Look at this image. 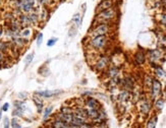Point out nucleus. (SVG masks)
I'll use <instances>...</instances> for the list:
<instances>
[{
  "instance_id": "12",
  "label": "nucleus",
  "mask_w": 166,
  "mask_h": 128,
  "mask_svg": "<svg viewBox=\"0 0 166 128\" xmlns=\"http://www.w3.org/2000/svg\"><path fill=\"white\" fill-rule=\"evenodd\" d=\"M18 18L19 22H21V25H22V28H28V27H31V25H32L28 14H22Z\"/></svg>"
},
{
  "instance_id": "11",
  "label": "nucleus",
  "mask_w": 166,
  "mask_h": 128,
  "mask_svg": "<svg viewBox=\"0 0 166 128\" xmlns=\"http://www.w3.org/2000/svg\"><path fill=\"white\" fill-rule=\"evenodd\" d=\"M134 59L138 65H144L146 63V60H147V56L144 52L140 50L134 55Z\"/></svg>"
},
{
  "instance_id": "38",
  "label": "nucleus",
  "mask_w": 166,
  "mask_h": 128,
  "mask_svg": "<svg viewBox=\"0 0 166 128\" xmlns=\"http://www.w3.org/2000/svg\"><path fill=\"white\" fill-rule=\"evenodd\" d=\"M9 109V104L8 103H4L2 105V107H1V110L3 111V112H6V111H8Z\"/></svg>"
},
{
  "instance_id": "8",
  "label": "nucleus",
  "mask_w": 166,
  "mask_h": 128,
  "mask_svg": "<svg viewBox=\"0 0 166 128\" xmlns=\"http://www.w3.org/2000/svg\"><path fill=\"white\" fill-rule=\"evenodd\" d=\"M146 56L148 57L150 62L157 63V62L162 58V51L160 49H151V50H148Z\"/></svg>"
},
{
  "instance_id": "32",
  "label": "nucleus",
  "mask_w": 166,
  "mask_h": 128,
  "mask_svg": "<svg viewBox=\"0 0 166 128\" xmlns=\"http://www.w3.org/2000/svg\"><path fill=\"white\" fill-rule=\"evenodd\" d=\"M43 38H44V35L43 33H38L37 36H36V43H37V46L40 47L43 43Z\"/></svg>"
},
{
  "instance_id": "23",
  "label": "nucleus",
  "mask_w": 166,
  "mask_h": 128,
  "mask_svg": "<svg viewBox=\"0 0 166 128\" xmlns=\"http://www.w3.org/2000/svg\"><path fill=\"white\" fill-rule=\"evenodd\" d=\"M164 104H165L164 99H162V98H158V99H156V100H155L154 107H155V109H156V110L161 111V110L164 108Z\"/></svg>"
},
{
  "instance_id": "37",
  "label": "nucleus",
  "mask_w": 166,
  "mask_h": 128,
  "mask_svg": "<svg viewBox=\"0 0 166 128\" xmlns=\"http://www.w3.org/2000/svg\"><path fill=\"white\" fill-rule=\"evenodd\" d=\"M18 99L19 100H26V98H28V93H26V91H22V93H19L18 94Z\"/></svg>"
},
{
  "instance_id": "28",
  "label": "nucleus",
  "mask_w": 166,
  "mask_h": 128,
  "mask_svg": "<svg viewBox=\"0 0 166 128\" xmlns=\"http://www.w3.org/2000/svg\"><path fill=\"white\" fill-rule=\"evenodd\" d=\"M52 111H53V106L46 107L44 109V113H43V119L46 120L47 118H49V116H50L52 113Z\"/></svg>"
},
{
  "instance_id": "15",
  "label": "nucleus",
  "mask_w": 166,
  "mask_h": 128,
  "mask_svg": "<svg viewBox=\"0 0 166 128\" xmlns=\"http://www.w3.org/2000/svg\"><path fill=\"white\" fill-rule=\"evenodd\" d=\"M153 78L154 77H152L151 75H149V74H146L144 76V80H143V84H144V87L146 88V91H150L152 83H153Z\"/></svg>"
},
{
  "instance_id": "19",
  "label": "nucleus",
  "mask_w": 166,
  "mask_h": 128,
  "mask_svg": "<svg viewBox=\"0 0 166 128\" xmlns=\"http://www.w3.org/2000/svg\"><path fill=\"white\" fill-rule=\"evenodd\" d=\"M131 99H132V95H131V91H128L123 90L118 95V101H120V102H127V101H129Z\"/></svg>"
},
{
  "instance_id": "34",
  "label": "nucleus",
  "mask_w": 166,
  "mask_h": 128,
  "mask_svg": "<svg viewBox=\"0 0 166 128\" xmlns=\"http://www.w3.org/2000/svg\"><path fill=\"white\" fill-rule=\"evenodd\" d=\"M6 60L7 58L5 56V53L0 52V65H6Z\"/></svg>"
},
{
  "instance_id": "22",
  "label": "nucleus",
  "mask_w": 166,
  "mask_h": 128,
  "mask_svg": "<svg viewBox=\"0 0 166 128\" xmlns=\"http://www.w3.org/2000/svg\"><path fill=\"white\" fill-rule=\"evenodd\" d=\"M85 122H87V120L83 119L81 117H78L77 115L74 114L72 116V120H71V124H74V125H77V126H81L82 124H84Z\"/></svg>"
},
{
  "instance_id": "16",
  "label": "nucleus",
  "mask_w": 166,
  "mask_h": 128,
  "mask_svg": "<svg viewBox=\"0 0 166 128\" xmlns=\"http://www.w3.org/2000/svg\"><path fill=\"white\" fill-rule=\"evenodd\" d=\"M82 21H83V16L81 15L79 12H77V14H75L74 16H72L71 18V24L74 27H75L77 29H79L81 27V24H82Z\"/></svg>"
},
{
  "instance_id": "10",
  "label": "nucleus",
  "mask_w": 166,
  "mask_h": 128,
  "mask_svg": "<svg viewBox=\"0 0 166 128\" xmlns=\"http://www.w3.org/2000/svg\"><path fill=\"white\" fill-rule=\"evenodd\" d=\"M152 109V103L149 100L147 99H144L142 100V103H141V106H140V111L143 115H148L149 112L151 111Z\"/></svg>"
},
{
  "instance_id": "30",
  "label": "nucleus",
  "mask_w": 166,
  "mask_h": 128,
  "mask_svg": "<svg viewBox=\"0 0 166 128\" xmlns=\"http://www.w3.org/2000/svg\"><path fill=\"white\" fill-rule=\"evenodd\" d=\"M24 109H21V108H14V110L12 111V116L13 117H22V114H24Z\"/></svg>"
},
{
  "instance_id": "18",
  "label": "nucleus",
  "mask_w": 166,
  "mask_h": 128,
  "mask_svg": "<svg viewBox=\"0 0 166 128\" xmlns=\"http://www.w3.org/2000/svg\"><path fill=\"white\" fill-rule=\"evenodd\" d=\"M29 15V18L30 21H31V24L32 25H37L39 22H40V17H39V14L38 12H30V14H28Z\"/></svg>"
},
{
  "instance_id": "1",
  "label": "nucleus",
  "mask_w": 166,
  "mask_h": 128,
  "mask_svg": "<svg viewBox=\"0 0 166 128\" xmlns=\"http://www.w3.org/2000/svg\"><path fill=\"white\" fill-rule=\"evenodd\" d=\"M117 16V9L113 5L111 7H109L105 10H102L100 12H97V14L95 16V21L99 22H105V24H111Z\"/></svg>"
},
{
  "instance_id": "31",
  "label": "nucleus",
  "mask_w": 166,
  "mask_h": 128,
  "mask_svg": "<svg viewBox=\"0 0 166 128\" xmlns=\"http://www.w3.org/2000/svg\"><path fill=\"white\" fill-rule=\"evenodd\" d=\"M34 56H35V53H30L26 56L25 58V63H26V66H29L30 64L32 63L33 59H34Z\"/></svg>"
},
{
  "instance_id": "40",
  "label": "nucleus",
  "mask_w": 166,
  "mask_h": 128,
  "mask_svg": "<svg viewBox=\"0 0 166 128\" xmlns=\"http://www.w3.org/2000/svg\"><path fill=\"white\" fill-rule=\"evenodd\" d=\"M92 127H93V124H90L87 122H85L84 124H82V125L79 126V128H92Z\"/></svg>"
},
{
  "instance_id": "33",
  "label": "nucleus",
  "mask_w": 166,
  "mask_h": 128,
  "mask_svg": "<svg viewBox=\"0 0 166 128\" xmlns=\"http://www.w3.org/2000/svg\"><path fill=\"white\" fill-rule=\"evenodd\" d=\"M10 126L12 128H22V126L19 125V123H18V118H15V117H13L11 121H10Z\"/></svg>"
},
{
  "instance_id": "5",
  "label": "nucleus",
  "mask_w": 166,
  "mask_h": 128,
  "mask_svg": "<svg viewBox=\"0 0 166 128\" xmlns=\"http://www.w3.org/2000/svg\"><path fill=\"white\" fill-rule=\"evenodd\" d=\"M109 63H110V58H109V56H107V55H101L95 63V70L98 72L105 70L108 67Z\"/></svg>"
},
{
  "instance_id": "42",
  "label": "nucleus",
  "mask_w": 166,
  "mask_h": 128,
  "mask_svg": "<svg viewBox=\"0 0 166 128\" xmlns=\"http://www.w3.org/2000/svg\"><path fill=\"white\" fill-rule=\"evenodd\" d=\"M2 112H3V111L0 110V120H1V117H2Z\"/></svg>"
},
{
  "instance_id": "39",
  "label": "nucleus",
  "mask_w": 166,
  "mask_h": 128,
  "mask_svg": "<svg viewBox=\"0 0 166 128\" xmlns=\"http://www.w3.org/2000/svg\"><path fill=\"white\" fill-rule=\"evenodd\" d=\"M161 2V8L164 12H166V0H160Z\"/></svg>"
},
{
  "instance_id": "20",
  "label": "nucleus",
  "mask_w": 166,
  "mask_h": 128,
  "mask_svg": "<svg viewBox=\"0 0 166 128\" xmlns=\"http://www.w3.org/2000/svg\"><path fill=\"white\" fill-rule=\"evenodd\" d=\"M99 111L100 110H98V109H91V108H87V112H88V118L89 119H91V120H96V119H98V117H99Z\"/></svg>"
},
{
  "instance_id": "44",
  "label": "nucleus",
  "mask_w": 166,
  "mask_h": 128,
  "mask_svg": "<svg viewBox=\"0 0 166 128\" xmlns=\"http://www.w3.org/2000/svg\"><path fill=\"white\" fill-rule=\"evenodd\" d=\"M54 1H57V0H54Z\"/></svg>"
},
{
  "instance_id": "14",
  "label": "nucleus",
  "mask_w": 166,
  "mask_h": 128,
  "mask_svg": "<svg viewBox=\"0 0 166 128\" xmlns=\"http://www.w3.org/2000/svg\"><path fill=\"white\" fill-rule=\"evenodd\" d=\"M33 101L37 107V110H38V113H42L43 112V109H44V103H43V100L42 98H40L39 96L34 94V97H33Z\"/></svg>"
},
{
  "instance_id": "36",
  "label": "nucleus",
  "mask_w": 166,
  "mask_h": 128,
  "mask_svg": "<svg viewBox=\"0 0 166 128\" xmlns=\"http://www.w3.org/2000/svg\"><path fill=\"white\" fill-rule=\"evenodd\" d=\"M3 128H10V121H9L8 117H5L3 119Z\"/></svg>"
},
{
  "instance_id": "6",
  "label": "nucleus",
  "mask_w": 166,
  "mask_h": 128,
  "mask_svg": "<svg viewBox=\"0 0 166 128\" xmlns=\"http://www.w3.org/2000/svg\"><path fill=\"white\" fill-rule=\"evenodd\" d=\"M135 83H136V80L134 78V76H132V75H127L124 78L121 80L120 85L123 87V90L132 91H134V88H135Z\"/></svg>"
},
{
  "instance_id": "17",
  "label": "nucleus",
  "mask_w": 166,
  "mask_h": 128,
  "mask_svg": "<svg viewBox=\"0 0 166 128\" xmlns=\"http://www.w3.org/2000/svg\"><path fill=\"white\" fill-rule=\"evenodd\" d=\"M52 128H68V124L65 123L64 121H62L60 119H57L55 118L54 121L51 122Z\"/></svg>"
},
{
  "instance_id": "3",
  "label": "nucleus",
  "mask_w": 166,
  "mask_h": 128,
  "mask_svg": "<svg viewBox=\"0 0 166 128\" xmlns=\"http://www.w3.org/2000/svg\"><path fill=\"white\" fill-rule=\"evenodd\" d=\"M111 32V24H105V22H99L97 25H93L92 29H90V36L91 37H97V36H108Z\"/></svg>"
},
{
  "instance_id": "43",
  "label": "nucleus",
  "mask_w": 166,
  "mask_h": 128,
  "mask_svg": "<svg viewBox=\"0 0 166 128\" xmlns=\"http://www.w3.org/2000/svg\"><path fill=\"white\" fill-rule=\"evenodd\" d=\"M2 3H3V0H0V6L2 5Z\"/></svg>"
},
{
  "instance_id": "26",
  "label": "nucleus",
  "mask_w": 166,
  "mask_h": 128,
  "mask_svg": "<svg viewBox=\"0 0 166 128\" xmlns=\"http://www.w3.org/2000/svg\"><path fill=\"white\" fill-rule=\"evenodd\" d=\"M158 21H159V24L166 28V12L162 11L161 14H158Z\"/></svg>"
},
{
  "instance_id": "9",
  "label": "nucleus",
  "mask_w": 166,
  "mask_h": 128,
  "mask_svg": "<svg viewBox=\"0 0 166 128\" xmlns=\"http://www.w3.org/2000/svg\"><path fill=\"white\" fill-rule=\"evenodd\" d=\"M84 106L87 107L88 109L89 108H91V109H98V110L101 109V104L99 103V101L97 99H95V98L91 97V96L85 98Z\"/></svg>"
},
{
  "instance_id": "35",
  "label": "nucleus",
  "mask_w": 166,
  "mask_h": 128,
  "mask_svg": "<svg viewBox=\"0 0 166 128\" xmlns=\"http://www.w3.org/2000/svg\"><path fill=\"white\" fill-rule=\"evenodd\" d=\"M58 41V38H51L47 41V46L48 47H53Z\"/></svg>"
},
{
  "instance_id": "25",
  "label": "nucleus",
  "mask_w": 166,
  "mask_h": 128,
  "mask_svg": "<svg viewBox=\"0 0 166 128\" xmlns=\"http://www.w3.org/2000/svg\"><path fill=\"white\" fill-rule=\"evenodd\" d=\"M157 122H158V117L156 116V115H154V116H152L150 119H149L147 123V128H156Z\"/></svg>"
},
{
  "instance_id": "7",
  "label": "nucleus",
  "mask_w": 166,
  "mask_h": 128,
  "mask_svg": "<svg viewBox=\"0 0 166 128\" xmlns=\"http://www.w3.org/2000/svg\"><path fill=\"white\" fill-rule=\"evenodd\" d=\"M63 91L60 90H55V91H49V90H45V91H35V95H37L42 99H50L53 97H57L58 95L62 94Z\"/></svg>"
},
{
  "instance_id": "41",
  "label": "nucleus",
  "mask_w": 166,
  "mask_h": 128,
  "mask_svg": "<svg viewBox=\"0 0 166 128\" xmlns=\"http://www.w3.org/2000/svg\"><path fill=\"white\" fill-rule=\"evenodd\" d=\"M4 35V28L2 25H0V39L2 38V36Z\"/></svg>"
},
{
  "instance_id": "24",
  "label": "nucleus",
  "mask_w": 166,
  "mask_h": 128,
  "mask_svg": "<svg viewBox=\"0 0 166 128\" xmlns=\"http://www.w3.org/2000/svg\"><path fill=\"white\" fill-rule=\"evenodd\" d=\"M32 29L28 27V28H22V31H21V37L22 38H26V39H29L30 37L32 36Z\"/></svg>"
},
{
  "instance_id": "29",
  "label": "nucleus",
  "mask_w": 166,
  "mask_h": 128,
  "mask_svg": "<svg viewBox=\"0 0 166 128\" xmlns=\"http://www.w3.org/2000/svg\"><path fill=\"white\" fill-rule=\"evenodd\" d=\"M60 112L63 114H72L74 113V109L71 106H62L60 108Z\"/></svg>"
},
{
  "instance_id": "13",
  "label": "nucleus",
  "mask_w": 166,
  "mask_h": 128,
  "mask_svg": "<svg viewBox=\"0 0 166 128\" xmlns=\"http://www.w3.org/2000/svg\"><path fill=\"white\" fill-rule=\"evenodd\" d=\"M119 73H120V69H119V67H117L116 65H112L107 70V76L109 78H114L116 76H118Z\"/></svg>"
},
{
  "instance_id": "21",
  "label": "nucleus",
  "mask_w": 166,
  "mask_h": 128,
  "mask_svg": "<svg viewBox=\"0 0 166 128\" xmlns=\"http://www.w3.org/2000/svg\"><path fill=\"white\" fill-rule=\"evenodd\" d=\"M154 73L155 75L157 76L158 80H160V78H163L165 77V71L163 69V67L161 66V65H157L156 67H154Z\"/></svg>"
},
{
  "instance_id": "2",
  "label": "nucleus",
  "mask_w": 166,
  "mask_h": 128,
  "mask_svg": "<svg viewBox=\"0 0 166 128\" xmlns=\"http://www.w3.org/2000/svg\"><path fill=\"white\" fill-rule=\"evenodd\" d=\"M109 38L108 36H97V37H91L89 41V47L94 51H101L106 48L108 45Z\"/></svg>"
},
{
  "instance_id": "4",
  "label": "nucleus",
  "mask_w": 166,
  "mask_h": 128,
  "mask_svg": "<svg viewBox=\"0 0 166 128\" xmlns=\"http://www.w3.org/2000/svg\"><path fill=\"white\" fill-rule=\"evenodd\" d=\"M162 93V83L158 78H153V83H152L150 94H151V99L156 100L158 99L159 96Z\"/></svg>"
},
{
  "instance_id": "27",
  "label": "nucleus",
  "mask_w": 166,
  "mask_h": 128,
  "mask_svg": "<svg viewBox=\"0 0 166 128\" xmlns=\"http://www.w3.org/2000/svg\"><path fill=\"white\" fill-rule=\"evenodd\" d=\"M3 18H4L5 22H9V21H11L12 19H14L15 16L12 14V11H6L4 15H3Z\"/></svg>"
}]
</instances>
